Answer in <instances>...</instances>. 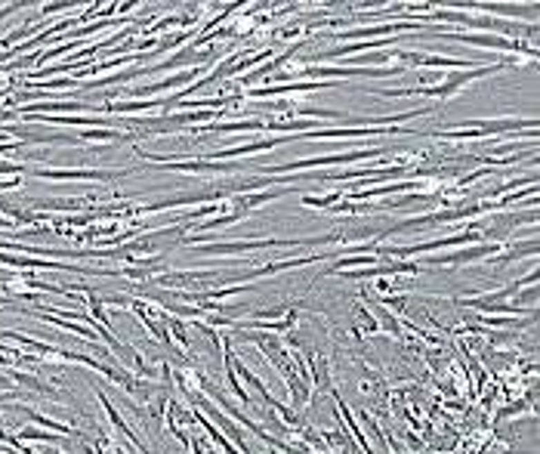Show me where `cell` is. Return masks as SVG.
<instances>
[{"label": "cell", "mask_w": 540, "mask_h": 454, "mask_svg": "<svg viewBox=\"0 0 540 454\" xmlns=\"http://www.w3.org/2000/svg\"><path fill=\"white\" fill-rule=\"evenodd\" d=\"M0 229H12V223H10V220H3V216H0Z\"/></svg>", "instance_id": "9a60e30c"}, {"label": "cell", "mask_w": 540, "mask_h": 454, "mask_svg": "<svg viewBox=\"0 0 540 454\" xmlns=\"http://www.w3.org/2000/svg\"><path fill=\"white\" fill-rule=\"evenodd\" d=\"M401 65L395 68H325V65H312V68L300 71L296 77H306V81H337V77H398Z\"/></svg>", "instance_id": "7a4b0ae2"}, {"label": "cell", "mask_w": 540, "mask_h": 454, "mask_svg": "<svg viewBox=\"0 0 540 454\" xmlns=\"http://www.w3.org/2000/svg\"><path fill=\"white\" fill-rule=\"evenodd\" d=\"M35 176L41 180H117L124 176L121 170H47V167H37Z\"/></svg>", "instance_id": "8992f818"}, {"label": "cell", "mask_w": 540, "mask_h": 454, "mask_svg": "<svg viewBox=\"0 0 540 454\" xmlns=\"http://www.w3.org/2000/svg\"><path fill=\"white\" fill-rule=\"evenodd\" d=\"M479 232H463V235H451V238H436V241H423V245H407V247H386L383 254L389 256H411V254H430V251H442V247H457L466 241H479Z\"/></svg>", "instance_id": "5b68a950"}, {"label": "cell", "mask_w": 540, "mask_h": 454, "mask_svg": "<svg viewBox=\"0 0 540 454\" xmlns=\"http://www.w3.org/2000/svg\"><path fill=\"white\" fill-rule=\"evenodd\" d=\"M377 155H383V149H361V151H346V155H327V158H302V161H287V164H278V167H266V173L278 180L281 173L312 170V167H325V164H355L361 158H377Z\"/></svg>", "instance_id": "6da1fadb"}, {"label": "cell", "mask_w": 540, "mask_h": 454, "mask_svg": "<svg viewBox=\"0 0 540 454\" xmlns=\"http://www.w3.org/2000/svg\"><path fill=\"white\" fill-rule=\"evenodd\" d=\"M291 245H315V241H293V238H262V241H229V245H207L197 247V254H244V251H266V247H291Z\"/></svg>", "instance_id": "3957f363"}, {"label": "cell", "mask_w": 540, "mask_h": 454, "mask_svg": "<svg viewBox=\"0 0 540 454\" xmlns=\"http://www.w3.org/2000/svg\"><path fill=\"white\" fill-rule=\"evenodd\" d=\"M497 251V245H482V247H472V251H454L447 256H430V266H457V263H470V260H479V256H488Z\"/></svg>", "instance_id": "ba28073f"}, {"label": "cell", "mask_w": 540, "mask_h": 454, "mask_svg": "<svg viewBox=\"0 0 540 454\" xmlns=\"http://www.w3.org/2000/svg\"><path fill=\"white\" fill-rule=\"evenodd\" d=\"M377 260H380V256H343V260H337V263H334V266H331V272H349V269H352V266H377Z\"/></svg>", "instance_id": "8fae6325"}, {"label": "cell", "mask_w": 540, "mask_h": 454, "mask_svg": "<svg viewBox=\"0 0 540 454\" xmlns=\"http://www.w3.org/2000/svg\"><path fill=\"white\" fill-rule=\"evenodd\" d=\"M195 77H197V68H189V71H180V75L167 77V81H161V84H146V87H136L133 96H139V100H155V96L164 93V90H176V87H182V84L195 81Z\"/></svg>", "instance_id": "52a82bcc"}, {"label": "cell", "mask_w": 540, "mask_h": 454, "mask_svg": "<svg viewBox=\"0 0 540 454\" xmlns=\"http://www.w3.org/2000/svg\"><path fill=\"white\" fill-rule=\"evenodd\" d=\"M81 140H99V142H111V140H121V136L115 133V130H87V133H81Z\"/></svg>", "instance_id": "7c38bea8"}, {"label": "cell", "mask_w": 540, "mask_h": 454, "mask_svg": "<svg viewBox=\"0 0 540 454\" xmlns=\"http://www.w3.org/2000/svg\"><path fill=\"white\" fill-rule=\"evenodd\" d=\"M420 182H389V186H380V189H355L352 198H383L389 192H401V189H417Z\"/></svg>", "instance_id": "30bf717a"}, {"label": "cell", "mask_w": 540, "mask_h": 454, "mask_svg": "<svg viewBox=\"0 0 540 454\" xmlns=\"http://www.w3.org/2000/svg\"><path fill=\"white\" fill-rule=\"evenodd\" d=\"M0 365L10 368V365H12V355H0Z\"/></svg>", "instance_id": "5bb4252c"}, {"label": "cell", "mask_w": 540, "mask_h": 454, "mask_svg": "<svg viewBox=\"0 0 540 454\" xmlns=\"http://www.w3.org/2000/svg\"><path fill=\"white\" fill-rule=\"evenodd\" d=\"M430 37H454V41H463V44H472V47H482V50H503V53H519L525 50L522 44L516 41H506V37H497V35H463V31H436Z\"/></svg>", "instance_id": "277c9868"}, {"label": "cell", "mask_w": 540, "mask_h": 454, "mask_svg": "<svg viewBox=\"0 0 540 454\" xmlns=\"http://www.w3.org/2000/svg\"><path fill=\"white\" fill-rule=\"evenodd\" d=\"M19 439H41V442H56V436L52 433H41V430H28L25 426L22 433H19Z\"/></svg>", "instance_id": "4fadbf2b"}, {"label": "cell", "mask_w": 540, "mask_h": 454, "mask_svg": "<svg viewBox=\"0 0 540 454\" xmlns=\"http://www.w3.org/2000/svg\"><path fill=\"white\" fill-rule=\"evenodd\" d=\"M161 167L176 170V173H220V170H235V167H226V164H216V161H164Z\"/></svg>", "instance_id": "9c48e42d"}]
</instances>
